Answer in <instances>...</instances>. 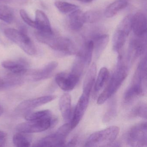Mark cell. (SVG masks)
<instances>
[{
  "label": "cell",
  "instance_id": "ab89813d",
  "mask_svg": "<svg viewBox=\"0 0 147 147\" xmlns=\"http://www.w3.org/2000/svg\"><path fill=\"white\" fill-rule=\"evenodd\" d=\"M3 112H4V109H3V107L1 106H0V117L3 113Z\"/></svg>",
  "mask_w": 147,
  "mask_h": 147
},
{
  "label": "cell",
  "instance_id": "5bb4252c",
  "mask_svg": "<svg viewBox=\"0 0 147 147\" xmlns=\"http://www.w3.org/2000/svg\"><path fill=\"white\" fill-rule=\"evenodd\" d=\"M55 98V96H45L32 99L27 100L20 103L16 110L19 111H28L51 102Z\"/></svg>",
  "mask_w": 147,
  "mask_h": 147
},
{
  "label": "cell",
  "instance_id": "9c48e42d",
  "mask_svg": "<svg viewBox=\"0 0 147 147\" xmlns=\"http://www.w3.org/2000/svg\"><path fill=\"white\" fill-rule=\"evenodd\" d=\"M147 123L138 124L128 131L126 142L132 147H145L147 145Z\"/></svg>",
  "mask_w": 147,
  "mask_h": 147
},
{
  "label": "cell",
  "instance_id": "2e32d148",
  "mask_svg": "<svg viewBox=\"0 0 147 147\" xmlns=\"http://www.w3.org/2000/svg\"><path fill=\"white\" fill-rule=\"evenodd\" d=\"M2 66L6 69L9 70L12 74L21 76L26 74L28 64L24 60L17 61H6L2 63Z\"/></svg>",
  "mask_w": 147,
  "mask_h": 147
},
{
  "label": "cell",
  "instance_id": "52a82bcc",
  "mask_svg": "<svg viewBox=\"0 0 147 147\" xmlns=\"http://www.w3.org/2000/svg\"><path fill=\"white\" fill-rule=\"evenodd\" d=\"M27 121L18 125L16 127L17 131L29 134L42 132L48 129L54 125L56 123L57 119L52 117Z\"/></svg>",
  "mask_w": 147,
  "mask_h": 147
},
{
  "label": "cell",
  "instance_id": "4dcf8cb0",
  "mask_svg": "<svg viewBox=\"0 0 147 147\" xmlns=\"http://www.w3.org/2000/svg\"><path fill=\"white\" fill-rule=\"evenodd\" d=\"M131 115L133 117L147 118V106L144 103H140L132 109Z\"/></svg>",
  "mask_w": 147,
  "mask_h": 147
},
{
  "label": "cell",
  "instance_id": "44dd1931",
  "mask_svg": "<svg viewBox=\"0 0 147 147\" xmlns=\"http://www.w3.org/2000/svg\"><path fill=\"white\" fill-rule=\"evenodd\" d=\"M94 43V51L97 57H98L105 49L109 40L107 34H98L94 36L92 40Z\"/></svg>",
  "mask_w": 147,
  "mask_h": 147
},
{
  "label": "cell",
  "instance_id": "e0dca14e",
  "mask_svg": "<svg viewBox=\"0 0 147 147\" xmlns=\"http://www.w3.org/2000/svg\"><path fill=\"white\" fill-rule=\"evenodd\" d=\"M36 29L42 32L53 33L49 18L44 12L38 10L36 12Z\"/></svg>",
  "mask_w": 147,
  "mask_h": 147
},
{
  "label": "cell",
  "instance_id": "4fadbf2b",
  "mask_svg": "<svg viewBox=\"0 0 147 147\" xmlns=\"http://www.w3.org/2000/svg\"><path fill=\"white\" fill-rule=\"evenodd\" d=\"M58 66L56 61H51L40 69L31 71L28 75L29 79L33 82H38L48 79Z\"/></svg>",
  "mask_w": 147,
  "mask_h": 147
},
{
  "label": "cell",
  "instance_id": "836d02e7",
  "mask_svg": "<svg viewBox=\"0 0 147 147\" xmlns=\"http://www.w3.org/2000/svg\"><path fill=\"white\" fill-rule=\"evenodd\" d=\"M10 88L11 83L8 77L2 78L0 76V92Z\"/></svg>",
  "mask_w": 147,
  "mask_h": 147
},
{
  "label": "cell",
  "instance_id": "f35d334b",
  "mask_svg": "<svg viewBox=\"0 0 147 147\" xmlns=\"http://www.w3.org/2000/svg\"><path fill=\"white\" fill-rule=\"evenodd\" d=\"M13 0H0V4H4V3H8L13 1Z\"/></svg>",
  "mask_w": 147,
  "mask_h": 147
},
{
  "label": "cell",
  "instance_id": "ac0fdd59",
  "mask_svg": "<svg viewBox=\"0 0 147 147\" xmlns=\"http://www.w3.org/2000/svg\"><path fill=\"white\" fill-rule=\"evenodd\" d=\"M71 97L69 94L66 93L62 95L59 100V108L63 118L65 121L71 119L72 115Z\"/></svg>",
  "mask_w": 147,
  "mask_h": 147
},
{
  "label": "cell",
  "instance_id": "6da1fadb",
  "mask_svg": "<svg viewBox=\"0 0 147 147\" xmlns=\"http://www.w3.org/2000/svg\"><path fill=\"white\" fill-rule=\"evenodd\" d=\"M147 83V57L141 60L133 76L132 82L125 92L123 99L126 104H129L135 99L144 94Z\"/></svg>",
  "mask_w": 147,
  "mask_h": 147
},
{
  "label": "cell",
  "instance_id": "60d3db41",
  "mask_svg": "<svg viewBox=\"0 0 147 147\" xmlns=\"http://www.w3.org/2000/svg\"><path fill=\"white\" fill-rule=\"evenodd\" d=\"M20 1V2L25 1V0H17V1Z\"/></svg>",
  "mask_w": 147,
  "mask_h": 147
},
{
  "label": "cell",
  "instance_id": "4316f807",
  "mask_svg": "<svg viewBox=\"0 0 147 147\" xmlns=\"http://www.w3.org/2000/svg\"><path fill=\"white\" fill-rule=\"evenodd\" d=\"M13 12L11 8L5 5H1L0 20L7 24H11L13 21Z\"/></svg>",
  "mask_w": 147,
  "mask_h": 147
},
{
  "label": "cell",
  "instance_id": "9a60e30c",
  "mask_svg": "<svg viewBox=\"0 0 147 147\" xmlns=\"http://www.w3.org/2000/svg\"><path fill=\"white\" fill-rule=\"evenodd\" d=\"M132 30L137 36H144L147 32V18L145 14L138 11L132 16Z\"/></svg>",
  "mask_w": 147,
  "mask_h": 147
},
{
  "label": "cell",
  "instance_id": "cb8c5ba5",
  "mask_svg": "<svg viewBox=\"0 0 147 147\" xmlns=\"http://www.w3.org/2000/svg\"><path fill=\"white\" fill-rule=\"evenodd\" d=\"M32 141L31 136L29 133L18 132L13 136V142L18 147H28L30 146Z\"/></svg>",
  "mask_w": 147,
  "mask_h": 147
},
{
  "label": "cell",
  "instance_id": "603a6c76",
  "mask_svg": "<svg viewBox=\"0 0 147 147\" xmlns=\"http://www.w3.org/2000/svg\"><path fill=\"white\" fill-rule=\"evenodd\" d=\"M128 36L122 31L116 29L112 39L113 49L114 51L118 54L120 53Z\"/></svg>",
  "mask_w": 147,
  "mask_h": 147
},
{
  "label": "cell",
  "instance_id": "30bf717a",
  "mask_svg": "<svg viewBox=\"0 0 147 147\" xmlns=\"http://www.w3.org/2000/svg\"><path fill=\"white\" fill-rule=\"evenodd\" d=\"M90 95L83 92L79 98L69 123L72 130L78 125L84 116L88 106Z\"/></svg>",
  "mask_w": 147,
  "mask_h": 147
},
{
  "label": "cell",
  "instance_id": "8fae6325",
  "mask_svg": "<svg viewBox=\"0 0 147 147\" xmlns=\"http://www.w3.org/2000/svg\"><path fill=\"white\" fill-rule=\"evenodd\" d=\"M144 36L134 38L130 42L127 60L131 62L143 55L146 51V42Z\"/></svg>",
  "mask_w": 147,
  "mask_h": 147
},
{
  "label": "cell",
  "instance_id": "d590c367",
  "mask_svg": "<svg viewBox=\"0 0 147 147\" xmlns=\"http://www.w3.org/2000/svg\"><path fill=\"white\" fill-rule=\"evenodd\" d=\"M6 133H5L4 131L0 130V139H3V138H5L6 137Z\"/></svg>",
  "mask_w": 147,
  "mask_h": 147
},
{
  "label": "cell",
  "instance_id": "3957f363",
  "mask_svg": "<svg viewBox=\"0 0 147 147\" xmlns=\"http://www.w3.org/2000/svg\"><path fill=\"white\" fill-rule=\"evenodd\" d=\"M94 51L92 40L86 41L78 51L70 73L80 78L85 69L91 63Z\"/></svg>",
  "mask_w": 147,
  "mask_h": 147
},
{
  "label": "cell",
  "instance_id": "f1b7e54d",
  "mask_svg": "<svg viewBox=\"0 0 147 147\" xmlns=\"http://www.w3.org/2000/svg\"><path fill=\"white\" fill-rule=\"evenodd\" d=\"M132 15H127L125 17L117 27V29L126 33L129 36L132 30Z\"/></svg>",
  "mask_w": 147,
  "mask_h": 147
},
{
  "label": "cell",
  "instance_id": "ba28073f",
  "mask_svg": "<svg viewBox=\"0 0 147 147\" xmlns=\"http://www.w3.org/2000/svg\"><path fill=\"white\" fill-rule=\"evenodd\" d=\"M45 44L60 55H71L76 51L75 46L70 39L63 37L56 36L54 34L49 37Z\"/></svg>",
  "mask_w": 147,
  "mask_h": 147
},
{
  "label": "cell",
  "instance_id": "7402d4cb",
  "mask_svg": "<svg viewBox=\"0 0 147 147\" xmlns=\"http://www.w3.org/2000/svg\"><path fill=\"white\" fill-rule=\"evenodd\" d=\"M128 5L126 0H116L107 7L105 11V16L107 18H112Z\"/></svg>",
  "mask_w": 147,
  "mask_h": 147
},
{
  "label": "cell",
  "instance_id": "8d00e7d4",
  "mask_svg": "<svg viewBox=\"0 0 147 147\" xmlns=\"http://www.w3.org/2000/svg\"><path fill=\"white\" fill-rule=\"evenodd\" d=\"M5 138L3 139H0V147L4 146L5 144Z\"/></svg>",
  "mask_w": 147,
  "mask_h": 147
},
{
  "label": "cell",
  "instance_id": "f546056e",
  "mask_svg": "<svg viewBox=\"0 0 147 147\" xmlns=\"http://www.w3.org/2000/svg\"><path fill=\"white\" fill-rule=\"evenodd\" d=\"M85 23L93 24L100 20L102 16L100 11L96 10L87 11L84 13Z\"/></svg>",
  "mask_w": 147,
  "mask_h": 147
},
{
  "label": "cell",
  "instance_id": "5b68a950",
  "mask_svg": "<svg viewBox=\"0 0 147 147\" xmlns=\"http://www.w3.org/2000/svg\"><path fill=\"white\" fill-rule=\"evenodd\" d=\"M4 33L7 38L18 45L26 54L30 55L36 54V48L27 35L25 29L24 28L18 30L12 28H7L4 30Z\"/></svg>",
  "mask_w": 147,
  "mask_h": 147
},
{
  "label": "cell",
  "instance_id": "7c38bea8",
  "mask_svg": "<svg viewBox=\"0 0 147 147\" xmlns=\"http://www.w3.org/2000/svg\"><path fill=\"white\" fill-rule=\"evenodd\" d=\"M80 79L72 73L61 72L56 76L55 82L61 89L63 91H69L74 88Z\"/></svg>",
  "mask_w": 147,
  "mask_h": 147
},
{
  "label": "cell",
  "instance_id": "1f68e13d",
  "mask_svg": "<svg viewBox=\"0 0 147 147\" xmlns=\"http://www.w3.org/2000/svg\"><path fill=\"white\" fill-rule=\"evenodd\" d=\"M116 106L115 102L113 101L111 103V105L109 106V108L104 116L103 118V121L104 122L107 123L109 122L115 116L116 113Z\"/></svg>",
  "mask_w": 147,
  "mask_h": 147
},
{
  "label": "cell",
  "instance_id": "e575fe53",
  "mask_svg": "<svg viewBox=\"0 0 147 147\" xmlns=\"http://www.w3.org/2000/svg\"><path fill=\"white\" fill-rule=\"evenodd\" d=\"M77 142V139L76 138L74 137L72 138L70 141L68 143L66 144V145L65 146H75L76 144V143Z\"/></svg>",
  "mask_w": 147,
  "mask_h": 147
},
{
  "label": "cell",
  "instance_id": "83f0119b",
  "mask_svg": "<svg viewBox=\"0 0 147 147\" xmlns=\"http://www.w3.org/2000/svg\"><path fill=\"white\" fill-rule=\"evenodd\" d=\"M55 5L61 12L68 13L79 9L78 6L65 1H58L55 2Z\"/></svg>",
  "mask_w": 147,
  "mask_h": 147
},
{
  "label": "cell",
  "instance_id": "d6986e66",
  "mask_svg": "<svg viewBox=\"0 0 147 147\" xmlns=\"http://www.w3.org/2000/svg\"><path fill=\"white\" fill-rule=\"evenodd\" d=\"M69 22L70 28L73 30H80L85 23L84 12L78 9L70 13L69 16Z\"/></svg>",
  "mask_w": 147,
  "mask_h": 147
},
{
  "label": "cell",
  "instance_id": "ffe728a7",
  "mask_svg": "<svg viewBox=\"0 0 147 147\" xmlns=\"http://www.w3.org/2000/svg\"><path fill=\"white\" fill-rule=\"evenodd\" d=\"M96 71V64L93 63L86 74L83 82V92L91 94L93 86L95 82Z\"/></svg>",
  "mask_w": 147,
  "mask_h": 147
},
{
  "label": "cell",
  "instance_id": "74e56055",
  "mask_svg": "<svg viewBox=\"0 0 147 147\" xmlns=\"http://www.w3.org/2000/svg\"><path fill=\"white\" fill-rule=\"evenodd\" d=\"M78 1L83 3H89L92 2L94 0H78Z\"/></svg>",
  "mask_w": 147,
  "mask_h": 147
},
{
  "label": "cell",
  "instance_id": "277c9868",
  "mask_svg": "<svg viewBox=\"0 0 147 147\" xmlns=\"http://www.w3.org/2000/svg\"><path fill=\"white\" fill-rule=\"evenodd\" d=\"M119 132L117 126H112L94 132L88 138L85 146L105 147L112 144L116 140Z\"/></svg>",
  "mask_w": 147,
  "mask_h": 147
},
{
  "label": "cell",
  "instance_id": "8992f818",
  "mask_svg": "<svg viewBox=\"0 0 147 147\" xmlns=\"http://www.w3.org/2000/svg\"><path fill=\"white\" fill-rule=\"evenodd\" d=\"M70 124L62 125L55 133L43 138L33 144L34 147H61L65 146V140L72 130Z\"/></svg>",
  "mask_w": 147,
  "mask_h": 147
},
{
  "label": "cell",
  "instance_id": "7a4b0ae2",
  "mask_svg": "<svg viewBox=\"0 0 147 147\" xmlns=\"http://www.w3.org/2000/svg\"><path fill=\"white\" fill-rule=\"evenodd\" d=\"M129 73V67L125 65L121 54L119 55L117 69L113 74L108 84L97 100L98 105H102L110 98L120 87Z\"/></svg>",
  "mask_w": 147,
  "mask_h": 147
},
{
  "label": "cell",
  "instance_id": "d4e9b609",
  "mask_svg": "<svg viewBox=\"0 0 147 147\" xmlns=\"http://www.w3.org/2000/svg\"><path fill=\"white\" fill-rule=\"evenodd\" d=\"M109 70L106 67H102L100 70L96 80L95 81L94 89L95 92H99L104 87L109 80Z\"/></svg>",
  "mask_w": 147,
  "mask_h": 147
},
{
  "label": "cell",
  "instance_id": "d6a6232c",
  "mask_svg": "<svg viewBox=\"0 0 147 147\" xmlns=\"http://www.w3.org/2000/svg\"><path fill=\"white\" fill-rule=\"evenodd\" d=\"M20 17L24 22L30 27L36 29V25L35 22L32 20L29 17L26 12L24 10L21 9L20 11Z\"/></svg>",
  "mask_w": 147,
  "mask_h": 147
},
{
  "label": "cell",
  "instance_id": "484cf974",
  "mask_svg": "<svg viewBox=\"0 0 147 147\" xmlns=\"http://www.w3.org/2000/svg\"><path fill=\"white\" fill-rule=\"evenodd\" d=\"M53 117L51 111L49 110H43L36 112H28L25 115L26 120H36Z\"/></svg>",
  "mask_w": 147,
  "mask_h": 147
}]
</instances>
